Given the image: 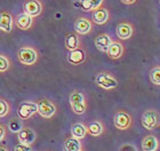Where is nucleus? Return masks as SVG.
I'll list each match as a JSON object with an SVG mask.
<instances>
[{"mask_svg": "<svg viewBox=\"0 0 160 151\" xmlns=\"http://www.w3.org/2000/svg\"><path fill=\"white\" fill-rule=\"evenodd\" d=\"M17 58L24 65H34L39 58V54L32 46H23L17 50Z\"/></svg>", "mask_w": 160, "mask_h": 151, "instance_id": "f257e3e1", "label": "nucleus"}, {"mask_svg": "<svg viewBox=\"0 0 160 151\" xmlns=\"http://www.w3.org/2000/svg\"><path fill=\"white\" fill-rule=\"evenodd\" d=\"M70 105L71 109L76 114H83L87 110L86 98L80 91H73L70 94Z\"/></svg>", "mask_w": 160, "mask_h": 151, "instance_id": "f03ea898", "label": "nucleus"}, {"mask_svg": "<svg viewBox=\"0 0 160 151\" xmlns=\"http://www.w3.org/2000/svg\"><path fill=\"white\" fill-rule=\"evenodd\" d=\"M36 103H37V113H39L42 118L49 119V118H53L56 113V105L50 100L43 98Z\"/></svg>", "mask_w": 160, "mask_h": 151, "instance_id": "7ed1b4c3", "label": "nucleus"}, {"mask_svg": "<svg viewBox=\"0 0 160 151\" xmlns=\"http://www.w3.org/2000/svg\"><path fill=\"white\" fill-rule=\"evenodd\" d=\"M132 116L125 110H118L114 114L113 124L114 127L120 131H127L132 127Z\"/></svg>", "mask_w": 160, "mask_h": 151, "instance_id": "20e7f679", "label": "nucleus"}, {"mask_svg": "<svg viewBox=\"0 0 160 151\" xmlns=\"http://www.w3.org/2000/svg\"><path fill=\"white\" fill-rule=\"evenodd\" d=\"M142 125L148 131H153L159 126V113L154 109H149L144 111L142 116Z\"/></svg>", "mask_w": 160, "mask_h": 151, "instance_id": "39448f33", "label": "nucleus"}, {"mask_svg": "<svg viewBox=\"0 0 160 151\" xmlns=\"http://www.w3.org/2000/svg\"><path fill=\"white\" fill-rule=\"evenodd\" d=\"M96 84L103 89H114L118 87L117 78L109 72H100L97 74Z\"/></svg>", "mask_w": 160, "mask_h": 151, "instance_id": "423d86ee", "label": "nucleus"}, {"mask_svg": "<svg viewBox=\"0 0 160 151\" xmlns=\"http://www.w3.org/2000/svg\"><path fill=\"white\" fill-rule=\"evenodd\" d=\"M24 13L31 17L40 16L43 12V3L41 0H25L23 3Z\"/></svg>", "mask_w": 160, "mask_h": 151, "instance_id": "0eeeda50", "label": "nucleus"}, {"mask_svg": "<svg viewBox=\"0 0 160 151\" xmlns=\"http://www.w3.org/2000/svg\"><path fill=\"white\" fill-rule=\"evenodd\" d=\"M37 113V103L36 102H31V101H25L18 105L17 109V114L21 119L27 120L29 118L33 117Z\"/></svg>", "mask_w": 160, "mask_h": 151, "instance_id": "6e6552de", "label": "nucleus"}, {"mask_svg": "<svg viewBox=\"0 0 160 151\" xmlns=\"http://www.w3.org/2000/svg\"><path fill=\"white\" fill-rule=\"evenodd\" d=\"M74 30L79 36L90 33L93 30V22L88 17H78L74 22Z\"/></svg>", "mask_w": 160, "mask_h": 151, "instance_id": "1a4fd4ad", "label": "nucleus"}, {"mask_svg": "<svg viewBox=\"0 0 160 151\" xmlns=\"http://www.w3.org/2000/svg\"><path fill=\"white\" fill-rule=\"evenodd\" d=\"M110 20V12L108 8L101 6L96 9L93 10L92 14V22L97 25H103V24L108 23Z\"/></svg>", "mask_w": 160, "mask_h": 151, "instance_id": "9d476101", "label": "nucleus"}, {"mask_svg": "<svg viewBox=\"0 0 160 151\" xmlns=\"http://www.w3.org/2000/svg\"><path fill=\"white\" fill-rule=\"evenodd\" d=\"M17 138H18V141L20 143H23V144L27 145H32L36 141V138H37V134L36 132L30 127H22L20 131L17 132Z\"/></svg>", "mask_w": 160, "mask_h": 151, "instance_id": "9b49d317", "label": "nucleus"}, {"mask_svg": "<svg viewBox=\"0 0 160 151\" xmlns=\"http://www.w3.org/2000/svg\"><path fill=\"white\" fill-rule=\"evenodd\" d=\"M14 17L12 13L7 12V10H2L0 12V31L9 33L14 29Z\"/></svg>", "mask_w": 160, "mask_h": 151, "instance_id": "f8f14e48", "label": "nucleus"}, {"mask_svg": "<svg viewBox=\"0 0 160 151\" xmlns=\"http://www.w3.org/2000/svg\"><path fill=\"white\" fill-rule=\"evenodd\" d=\"M116 34L120 40H127L134 34V27L129 22H121L117 25Z\"/></svg>", "mask_w": 160, "mask_h": 151, "instance_id": "ddd939ff", "label": "nucleus"}, {"mask_svg": "<svg viewBox=\"0 0 160 151\" xmlns=\"http://www.w3.org/2000/svg\"><path fill=\"white\" fill-rule=\"evenodd\" d=\"M14 23L20 30H30L31 28L33 27L34 24V18L31 17L30 15H28L25 13L18 14L16 18H14Z\"/></svg>", "mask_w": 160, "mask_h": 151, "instance_id": "4468645a", "label": "nucleus"}, {"mask_svg": "<svg viewBox=\"0 0 160 151\" xmlns=\"http://www.w3.org/2000/svg\"><path fill=\"white\" fill-rule=\"evenodd\" d=\"M86 50L81 47H78L77 49L71 50L69 55H68V61L69 63H71L72 65H80L81 63H83L86 61Z\"/></svg>", "mask_w": 160, "mask_h": 151, "instance_id": "2eb2a0df", "label": "nucleus"}, {"mask_svg": "<svg viewBox=\"0 0 160 151\" xmlns=\"http://www.w3.org/2000/svg\"><path fill=\"white\" fill-rule=\"evenodd\" d=\"M123 52H125L123 45L118 40H112V43L110 44V46H109V48L107 50V54L108 56L112 58V60H118L123 55Z\"/></svg>", "mask_w": 160, "mask_h": 151, "instance_id": "dca6fc26", "label": "nucleus"}, {"mask_svg": "<svg viewBox=\"0 0 160 151\" xmlns=\"http://www.w3.org/2000/svg\"><path fill=\"white\" fill-rule=\"evenodd\" d=\"M95 46L98 50L101 52H103V53H107L108 48L110 46V44L112 43V38L107 33H102V34H98L96 38H95Z\"/></svg>", "mask_w": 160, "mask_h": 151, "instance_id": "f3484780", "label": "nucleus"}, {"mask_svg": "<svg viewBox=\"0 0 160 151\" xmlns=\"http://www.w3.org/2000/svg\"><path fill=\"white\" fill-rule=\"evenodd\" d=\"M159 148V141L154 135H148L142 141L143 151H157Z\"/></svg>", "mask_w": 160, "mask_h": 151, "instance_id": "a211bd4d", "label": "nucleus"}, {"mask_svg": "<svg viewBox=\"0 0 160 151\" xmlns=\"http://www.w3.org/2000/svg\"><path fill=\"white\" fill-rule=\"evenodd\" d=\"M81 45V39H80L78 33H69L65 37V48L69 52L77 49Z\"/></svg>", "mask_w": 160, "mask_h": 151, "instance_id": "6ab92c4d", "label": "nucleus"}, {"mask_svg": "<svg viewBox=\"0 0 160 151\" xmlns=\"http://www.w3.org/2000/svg\"><path fill=\"white\" fill-rule=\"evenodd\" d=\"M104 0H79L80 7L85 12H93L103 5Z\"/></svg>", "mask_w": 160, "mask_h": 151, "instance_id": "aec40b11", "label": "nucleus"}, {"mask_svg": "<svg viewBox=\"0 0 160 151\" xmlns=\"http://www.w3.org/2000/svg\"><path fill=\"white\" fill-rule=\"evenodd\" d=\"M81 148H82L81 140L73 138V136L68 138L65 140V142H64V149H65V151H80Z\"/></svg>", "mask_w": 160, "mask_h": 151, "instance_id": "412c9836", "label": "nucleus"}, {"mask_svg": "<svg viewBox=\"0 0 160 151\" xmlns=\"http://www.w3.org/2000/svg\"><path fill=\"white\" fill-rule=\"evenodd\" d=\"M87 135V128L86 125H83L82 123H77L71 127V136H73L76 138L82 140Z\"/></svg>", "mask_w": 160, "mask_h": 151, "instance_id": "4be33fe9", "label": "nucleus"}, {"mask_svg": "<svg viewBox=\"0 0 160 151\" xmlns=\"http://www.w3.org/2000/svg\"><path fill=\"white\" fill-rule=\"evenodd\" d=\"M86 128H87V133L93 135V136H100L104 131L103 124L98 120L92 121L88 126H86Z\"/></svg>", "mask_w": 160, "mask_h": 151, "instance_id": "5701e85b", "label": "nucleus"}, {"mask_svg": "<svg viewBox=\"0 0 160 151\" xmlns=\"http://www.w3.org/2000/svg\"><path fill=\"white\" fill-rule=\"evenodd\" d=\"M10 65H12V63H10L9 57L0 54V73H3V72L9 70Z\"/></svg>", "mask_w": 160, "mask_h": 151, "instance_id": "b1692460", "label": "nucleus"}, {"mask_svg": "<svg viewBox=\"0 0 160 151\" xmlns=\"http://www.w3.org/2000/svg\"><path fill=\"white\" fill-rule=\"evenodd\" d=\"M10 112V105L6 100L0 98V118L7 117Z\"/></svg>", "mask_w": 160, "mask_h": 151, "instance_id": "393cba45", "label": "nucleus"}, {"mask_svg": "<svg viewBox=\"0 0 160 151\" xmlns=\"http://www.w3.org/2000/svg\"><path fill=\"white\" fill-rule=\"evenodd\" d=\"M150 80L154 85L159 86L160 85V68L156 67L150 71Z\"/></svg>", "mask_w": 160, "mask_h": 151, "instance_id": "a878e982", "label": "nucleus"}, {"mask_svg": "<svg viewBox=\"0 0 160 151\" xmlns=\"http://www.w3.org/2000/svg\"><path fill=\"white\" fill-rule=\"evenodd\" d=\"M8 128H9L10 132H13V133H17V132L22 128V123L18 121V120H12L9 123V125H8Z\"/></svg>", "mask_w": 160, "mask_h": 151, "instance_id": "bb28decb", "label": "nucleus"}, {"mask_svg": "<svg viewBox=\"0 0 160 151\" xmlns=\"http://www.w3.org/2000/svg\"><path fill=\"white\" fill-rule=\"evenodd\" d=\"M14 151H31V145L18 143V144H16L14 147Z\"/></svg>", "mask_w": 160, "mask_h": 151, "instance_id": "cd10ccee", "label": "nucleus"}, {"mask_svg": "<svg viewBox=\"0 0 160 151\" xmlns=\"http://www.w3.org/2000/svg\"><path fill=\"white\" fill-rule=\"evenodd\" d=\"M119 151H137V149H136V147H134L133 144L127 143V144L121 145V148L119 149Z\"/></svg>", "mask_w": 160, "mask_h": 151, "instance_id": "c85d7f7f", "label": "nucleus"}, {"mask_svg": "<svg viewBox=\"0 0 160 151\" xmlns=\"http://www.w3.org/2000/svg\"><path fill=\"white\" fill-rule=\"evenodd\" d=\"M6 136V127L2 124H0V142L2 141Z\"/></svg>", "mask_w": 160, "mask_h": 151, "instance_id": "c756f323", "label": "nucleus"}, {"mask_svg": "<svg viewBox=\"0 0 160 151\" xmlns=\"http://www.w3.org/2000/svg\"><path fill=\"white\" fill-rule=\"evenodd\" d=\"M125 5H134L135 3H137V0H120Z\"/></svg>", "mask_w": 160, "mask_h": 151, "instance_id": "7c9ffc66", "label": "nucleus"}, {"mask_svg": "<svg viewBox=\"0 0 160 151\" xmlns=\"http://www.w3.org/2000/svg\"><path fill=\"white\" fill-rule=\"evenodd\" d=\"M0 151H8L6 148H3V147H0Z\"/></svg>", "mask_w": 160, "mask_h": 151, "instance_id": "2f4dec72", "label": "nucleus"}, {"mask_svg": "<svg viewBox=\"0 0 160 151\" xmlns=\"http://www.w3.org/2000/svg\"><path fill=\"white\" fill-rule=\"evenodd\" d=\"M80 151H82V150H80Z\"/></svg>", "mask_w": 160, "mask_h": 151, "instance_id": "473e14b6", "label": "nucleus"}]
</instances>
